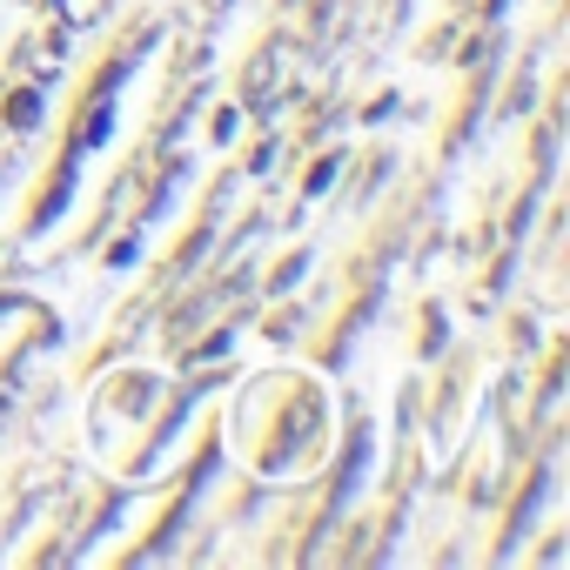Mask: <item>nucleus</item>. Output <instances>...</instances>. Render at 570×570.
I'll list each match as a JSON object with an SVG mask.
<instances>
[{"label": "nucleus", "instance_id": "f257e3e1", "mask_svg": "<svg viewBox=\"0 0 570 570\" xmlns=\"http://www.w3.org/2000/svg\"><path fill=\"white\" fill-rule=\"evenodd\" d=\"M8 121H14V128H35V121H41V95H14V101H8Z\"/></svg>", "mask_w": 570, "mask_h": 570}]
</instances>
